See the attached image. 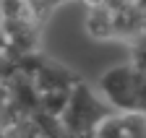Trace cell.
I'll list each match as a JSON object with an SVG mask.
<instances>
[{
  "instance_id": "obj_1",
  "label": "cell",
  "mask_w": 146,
  "mask_h": 138,
  "mask_svg": "<svg viewBox=\"0 0 146 138\" xmlns=\"http://www.w3.org/2000/svg\"><path fill=\"white\" fill-rule=\"evenodd\" d=\"M136 81H138L136 65H117L102 76L99 89L115 110H136Z\"/></svg>"
},
{
  "instance_id": "obj_2",
  "label": "cell",
  "mask_w": 146,
  "mask_h": 138,
  "mask_svg": "<svg viewBox=\"0 0 146 138\" xmlns=\"http://www.w3.org/2000/svg\"><path fill=\"white\" fill-rule=\"evenodd\" d=\"M110 110L104 104H99V102L94 99V94H91L86 86H78L76 94H70L68 99V107H65V125L70 133H81V130H89L94 133L97 123L107 115Z\"/></svg>"
},
{
  "instance_id": "obj_3",
  "label": "cell",
  "mask_w": 146,
  "mask_h": 138,
  "mask_svg": "<svg viewBox=\"0 0 146 138\" xmlns=\"http://www.w3.org/2000/svg\"><path fill=\"white\" fill-rule=\"evenodd\" d=\"M94 135H146V112H107L97 123Z\"/></svg>"
}]
</instances>
